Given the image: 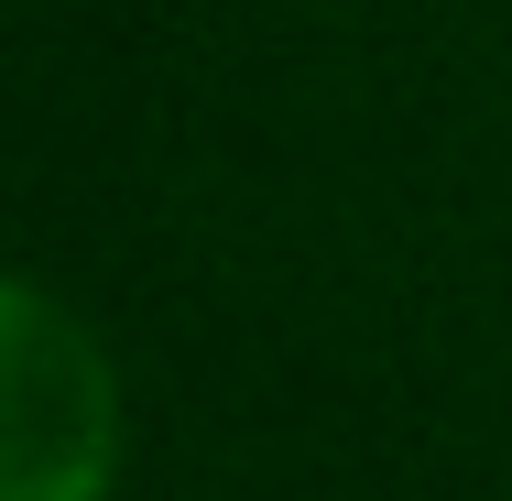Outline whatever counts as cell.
<instances>
[{
	"instance_id": "cell-1",
	"label": "cell",
	"mask_w": 512,
	"mask_h": 501,
	"mask_svg": "<svg viewBox=\"0 0 512 501\" xmlns=\"http://www.w3.org/2000/svg\"><path fill=\"white\" fill-rule=\"evenodd\" d=\"M109 447H120V393H109L99 338L44 295H0V501H99Z\"/></svg>"
}]
</instances>
